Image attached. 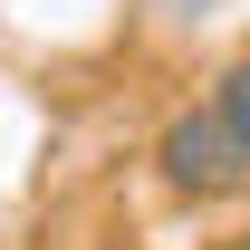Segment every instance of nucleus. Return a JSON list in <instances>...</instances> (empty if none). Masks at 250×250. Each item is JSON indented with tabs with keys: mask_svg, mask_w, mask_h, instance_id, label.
<instances>
[{
	"mask_svg": "<svg viewBox=\"0 0 250 250\" xmlns=\"http://www.w3.org/2000/svg\"><path fill=\"white\" fill-rule=\"evenodd\" d=\"M154 164H164V183L192 192V202H231V192H250V135L221 116L212 96L183 106V116L154 135Z\"/></svg>",
	"mask_w": 250,
	"mask_h": 250,
	"instance_id": "1",
	"label": "nucleus"
},
{
	"mask_svg": "<svg viewBox=\"0 0 250 250\" xmlns=\"http://www.w3.org/2000/svg\"><path fill=\"white\" fill-rule=\"evenodd\" d=\"M212 106H221V116H231V125L250 135V58H231V67H221V87H212Z\"/></svg>",
	"mask_w": 250,
	"mask_h": 250,
	"instance_id": "2",
	"label": "nucleus"
}]
</instances>
